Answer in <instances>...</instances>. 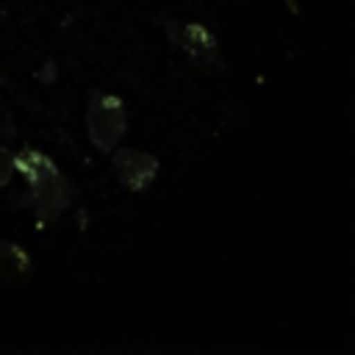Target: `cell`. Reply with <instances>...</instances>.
I'll return each instance as SVG.
<instances>
[{
  "label": "cell",
  "mask_w": 355,
  "mask_h": 355,
  "mask_svg": "<svg viewBox=\"0 0 355 355\" xmlns=\"http://www.w3.org/2000/svg\"><path fill=\"white\" fill-rule=\"evenodd\" d=\"M14 166L25 178L33 216H36V227L39 230L50 227L67 211V205L72 200L69 180L64 178L58 164L36 147H22L19 153H14Z\"/></svg>",
  "instance_id": "obj_1"
},
{
  "label": "cell",
  "mask_w": 355,
  "mask_h": 355,
  "mask_svg": "<svg viewBox=\"0 0 355 355\" xmlns=\"http://www.w3.org/2000/svg\"><path fill=\"white\" fill-rule=\"evenodd\" d=\"M125 130H128V108H125L122 97H116L111 92H94L86 105L89 141L100 153H111L125 139Z\"/></svg>",
  "instance_id": "obj_2"
},
{
  "label": "cell",
  "mask_w": 355,
  "mask_h": 355,
  "mask_svg": "<svg viewBox=\"0 0 355 355\" xmlns=\"http://www.w3.org/2000/svg\"><path fill=\"white\" fill-rule=\"evenodd\" d=\"M164 33L166 39L183 50L197 67L202 69H222L225 67V58L219 53V42L216 36L211 33V28L200 25V22H186V19H169L164 25Z\"/></svg>",
  "instance_id": "obj_3"
},
{
  "label": "cell",
  "mask_w": 355,
  "mask_h": 355,
  "mask_svg": "<svg viewBox=\"0 0 355 355\" xmlns=\"http://www.w3.org/2000/svg\"><path fill=\"white\" fill-rule=\"evenodd\" d=\"M111 166L116 180L128 191H144L155 183L158 178V158L147 150L139 147H114L111 153Z\"/></svg>",
  "instance_id": "obj_4"
},
{
  "label": "cell",
  "mask_w": 355,
  "mask_h": 355,
  "mask_svg": "<svg viewBox=\"0 0 355 355\" xmlns=\"http://www.w3.org/2000/svg\"><path fill=\"white\" fill-rule=\"evenodd\" d=\"M33 275V261L25 247L0 236V283L8 288H25Z\"/></svg>",
  "instance_id": "obj_5"
},
{
  "label": "cell",
  "mask_w": 355,
  "mask_h": 355,
  "mask_svg": "<svg viewBox=\"0 0 355 355\" xmlns=\"http://www.w3.org/2000/svg\"><path fill=\"white\" fill-rule=\"evenodd\" d=\"M17 175V166H14V153L0 144V189H6L11 183V178Z\"/></svg>",
  "instance_id": "obj_6"
},
{
  "label": "cell",
  "mask_w": 355,
  "mask_h": 355,
  "mask_svg": "<svg viewBox=\"0 0 355 355\" xmlns=\"http://www.w3.org/2000/svg\"><path fill=\"white\" fill-rule=\"evenodd\" d=\"M286 8H288L294 17H297V14H300V0H286Z\"/></svg>",
  "instance_id": "obj_7"
}]
</instances>
